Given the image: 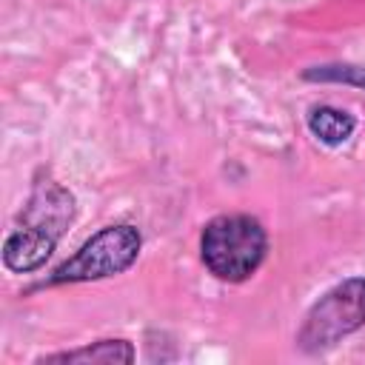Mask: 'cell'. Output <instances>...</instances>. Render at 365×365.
<instances>
[{"label": "cell", "instance_id": "6da1fadb", "mask_svg": "<svg viewBox=\"0 0 365 365\" xmlns=\"http://www.w3.org/2000/svg\"><path fill=\"white\" fill-rule=\"evenodd\" d=\"M265 228L248 214L214 217L200 237V254L205 268L222 282L248 279L265 259Z\"/></svg>", "mask_w": 365, "mask_h": 365}, {"label": "cell", "instance_id": "3957f363", "mask_svg": "<svg viewBox=\"0 0 365 365\" xmlns=\"http://www.w3.org/2000/svg\"><path fill=\"white\" fill-rule=\"evenodd\" d=\"M140 245H143V237L134 225H125V222L106 225L91 240H86L74 257H68L63 265H57L54 274L48 277V282L51 285L91 282V279H106V277L123 274L140 257Z\"/></svg>", "mask_w": 365, "mask_h": 365}, {"label": "cell", "instance_id": "7a4b0ae2", "mask_svg": "<svg viewBox=\"0 0 365 365\" xmlns=\"http://www.w3.org/2000/svg\"><path fill=\"white\" fill-rule=\"evenodd\" d=\"M365 325V277H351L328 288L305 314L297 345L305 354H319L334 348L342 336Z\"/></svg>", "mask_w": 365, "mask_h": 365}, {"label": "cell", "instance_id": "8992f818", "mask_svg": "<svg viewBox=\"0 0 365 365\" xmlns=\"http://www.w3.org/2000/svg\"><path fill=\"white\" fill-rule=\"evenodd\" d=\"M308 131L325 143V145H342L351 140L354 128H356V120L342 111V108H334V106H314L308 111Z\"/></svg>", "mask_w": 365, "mask_h": 365}, {"label": "cell", "instance_id": "5b68a950", "mask_svg": "<svg viewBox=\"0 0 365 365\" xmlns=\"http://www.w3.org/2000/svg\"><path fill=\"white\" fill-rule=\"evenodd\" d=\"M57 240L37 231V228H29V225H17L9 237H6V245H3V262L9 271H17V274H29V271H37L40 265H46V259L51 257Z\"/></svg>", "mask_w": 365, "mask_h": 365}, {"label": "cell", "instance_id": "ba28073f", "mask_svg": "<svg viewBox=\"0 0 365 365\" xmlns=\"http://www.w3.org/2000/svg\"><path fill=\"white\" fill-rule=\"evenodd\" d=\"M302 80L314 83H348L356 88H365V68L362 66H348V63H328V66H314L302 71Z\"/></svg>", "mask_w": 365, "mask_h": 365}, {"label": "cell", "instance_id": "52a82bcc", "mask_svg": "<svg viewBox=\"0 0 365 365\" xmlns=\"http://www.w3.org/2000/svg\"><path fill=\"white\" fill-rule=\"evenodd\" d=\"M37 362H134V348L125 339H100L94 345H83L63 354L40 356Z\"/></svg>", "mask_w": 365, "mask_h": 365}, {"label": "cell", "instance_id": "277c9868", "mask_svg": "<svg viewBox=\"0 0 365 365\" xmlns=\"http://www.w3.org/2000/svg\"><path fill=\"white\" fill-rule=\"evenodd\" d=\"M71 220H74V197L51 177L37 180L31 188V197L20 214V225L37 228V231L60 240Z\"/></svg>", "mask_w": 365, "mask_h": 365}]
</instances>
